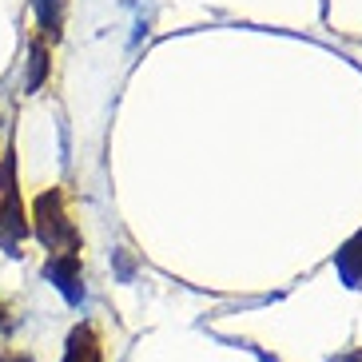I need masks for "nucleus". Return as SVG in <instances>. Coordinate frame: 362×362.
I'll return each mask as SVG.
<instances>
[{
    "label": "nucleus",
    "mask_w": 362,
    "mask_h": 362,
    "mask_svg": "<svg viewBox=\"0 0 362 362\" xmlns=\"http://www.w3.org/2000/svg\"><path fill=\"white\" fill-rule=\"evenodd\" d=\"M36 211H40V239L48 247H76V235L72 227L64 223V215H60V195H40L36 203Z\"/></svg>",
    "instance_id": "f257e3e1"
},
{
    "label": "nucleus",
    "mask_w": 362,
    "mask_h": 362,
    "mask_svg": "<svg viewBox=\"0 0 362 362\" xmlns=\"http://www.w3.org/2000/svg\"><path fill=\"white\" fill-rule=\"evenodd\" d=\"M64 362H100V351H96V339H92V330H76L72 339H68V358Z\"/></svg>",
    "instance_id": "f03ea898"
}]
</instances>
